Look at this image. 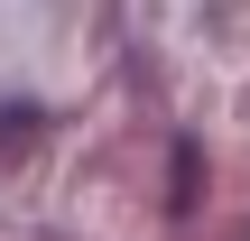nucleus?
Returning a JSON list of instances; mask_svg holds the SVG:
<instances>
[{
	"label": "nucleus",
	"instance_id": "obj_1",
	"mask_svg": "<svg viewBox=\"0 0 250 241\" xmlns=\"http://www.w3.org/2000/svg\"><path fill=\"white\" fill-rule=\"evenodd\" d=\"M19 130H37V111H19V102H0V139H19Z\"/></svg>",
	"mask_w": 250,
	"mask_h": 241
}]
</instances>
